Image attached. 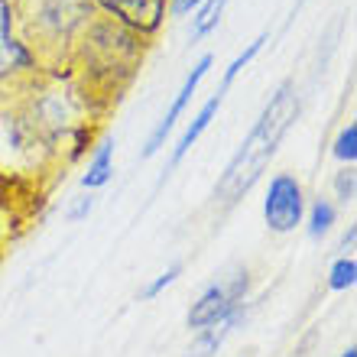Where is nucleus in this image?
<instances>
[{
	"label": "nucleus",
	"instance_id": "2",
	"mask_svg": "<svg viewBox=\"0 0 357 357\" xmlns=\"http://www.w3.org/2000/svg\"><path fill=\"white\" fill-rule=\"evenodd\" d=\"M247 292V273H237L231 282H221V286H211V289L202 292V299L192 305L188 312V325L195 331H205L211 325H221L237 312L241 299Z\"/></svg>",
	"mask_w": 357,
	"mask_h": 357
},
{
	"label": "nucleus",
	"instance_id": "5",
	"mask_svg": "<svg viewBox=\"0 0 357 357\" xmlns=\"http://www.w3.org/2000/svg\"><path fill=\"white\" fill-rule=\"evenodd\" d=\"M211 68V56H205L202 62H198L195 68H192V75L185 78V85H182V91H178V98L172 101V107L166 111V117H162L160 123H156V130H153V137H150V143H146V150H143V156H153V153L162 146V140H166V133L172 130V123L178 121V114L185 111V104H188V98L195 94V88H198V82L205 78V72Z\"/></svg>",
	"mask_w": 357,
	"mask_h": 357
},
{
	"label": "nucleus",
	"instance_id": "15",
	"mask_svg": "<svg viewBox=\"0 0 357 357\" xmlns=\"http://www.w3.org/2000/svg\"><path fill=\"white\" fill-rule=\"evenodd\" d=\"M335 185H338V198L344 202V205H348L351 198H354V172L344 169V172L338 176V182H335Z\"/></svg>",
	"mask_w": 357,
	"mask_h": 357
},
{
	"label": "nucleus",
	"instance_id": "11",
	"mask_svg": "<svg viewBox=\"0 0 357 357\" xmlns=\"http://www.w3.org/2000/svg\"><path fill=\"white\" fill-rule=\"evenodd\" d=\"M331 225H335V208H331L325 198H319V202L312 205V211H309V234L312 237L328 234Z\"/></svg>",
	"mask_w": 357,
	"mask_h": 357
},
{
	"label": "nucleus",
	"instance_id": "8",
	"mask_svg": "<svg viewBox=\"0 0 357 357\" xmlns=\"http://www.w3.org/2000/svg\"><path fill=\"white\" fill-rule=\"evenodd\" d=\"M111 156H114V146L111 143H104L101 150L94 153V160H91V166H88V172L82 176V185L85 188H101V185H107V178H111Z\"/></svg>",
	"mask_w": 357,
	"mask_h": 357
},
{
	"label": "nucleus",
	"instance_id": "17",
	"mask_svg": "<svg viewBox=\"0 0 357 357\" xmlns=\"http://www.w3.org/2000/svg\"><path fill=\"white\" fill-rule=\"evenodd\" d=\"M198 3H202V0H172V13L182 17V13H188V10L198 7Z\"/></svg>",
	"mask_w": 357,
	"mask_h": 357
},
{
	"label": "nucleus",
	"instance_id": "1",
	"mask_svg": "<svg viewBox=\"0 0 357 357\" xmlns=\"http://www.w3.org/2000/svg\"><path fill=\"white\" fill-rule=\"evenodd\" d=\"M296 114H299V101L292 94V85H282L273 94V101L264 107L260 121L254 123V130L247 133V140L241 143L237 156L231 160L227 172L218 182V198L221 202H237L244 192H250V185L264 176L266 162L273 160V153L286 137L289 123L296 121Z\"/></svg>",
	"mask_w": 357,
	"mask_h": 357
},
{
	"label": "nucleus",
	"instance_id": "6",
	"mask_svg": "<svg viewBox=\"0 0 357 357\" xmlns=\"http://www.w3.org/2000/svg\"><path fill=\"white\" fill-rule=\"evenodd\" d=\"M29 62L26 49L13 39V13H10V3L0 0V78L10 75L13 68H23Z\"/></svg>",
	"mask_w": 357,
	"mask_h": 357
},
{
	"label": "nucleus",
	"instance_id": "18",
	"mask_svg": "<svg viewBox=\"0 0 357 357\" xmlns=\"http://www.w3.org/2000/svg\"><path fill=\"white\" fill-rule=\"evenodd\" d=\"M341 357H357V348H348V351H344V354H341Z\"/></svg>",
	"mask_w": 357,
	"mask_h": 357
},
{
	"label": "nucleus",
	"instance_id": "10",
	"mask_svg": "<svg viewBox=\"0 0 357 357\" xmlns=\"http://www.w3.org/2000/svg\"><path fill=\"white\" fill-rule=\"evenodd\" d=\"M225 3H227V0H208L205 7H202V13L195 17V23H192V39L208 36V33L218 26V20H221V10H225Z\"/></svg>",
	"mask_w": 357,
	"mask_h": 357
},
{
	"label": "nucleus",
	"instance_id": "7",
	"mask_svg": "<svg viewBox=\"0 0 357 357\" xmlns=\"http://www.w3.org/2000/svg\"><path fill=\"white\" fill-rule=\"evenodd\" d=\"M221 98H225V91H218L215 98H211V101H208L205 107L198 111V117H195V121L188 123V130L182 133V140H178L176 153H172V162H182V156H185V153L192 150V143H195L198 137H202V133L208 130V123H211V117H215V111H218V107H221Z\"/></svg>",
	"mask_w": 357,
	"mask_h": 357
},
{
	"label": "nucleus",
	"instance_id": "12",
	"mask_svg": "<svg viewBox=\"0 0 357 357\" xmlns=\"http://www.w3.org/2000/svg\"><path fill=\"white\" fill-rule=\"evenodd\" d=\"M264 43H266V36H257L254 43H250V46H247L244 52H241V56H237L234 62H231V68L225 72V88L231 85V82H234V78L241 75V72H244V66H250V62H254V56L260 52V49H264ZM225 88H221V91H225Z\"/></svg>",
	"mask_w": 357,
	"mask_h": 357
},
{
	"label": "nucleus",
	"instance_id": "4",
	"mask_svg": "<svg viewBox=\"0 0 357 357\" xmlns=\"http://www.w3.org/2000/svg\"><path fill=\"white\" fill-rule=\"evenodd\" d=\"M98 3L140 33H150L160 26L162 7H166V0H98Z\"/></svg>",
	"mask_w": 357,
	"mask_h": 357
},
{
	"label": "nucleus",
	"instance_id": "9",
	"mask_svg": "<svg viewBox=\"0 0 357 357\" xmlns=\"http://www.w3.org/2000/svg\"><path fill=\"white\" fill-rule=\"evenodd\" d=\"M354 280H357V260L354 257H341V260H335V266H331V273H328V286L335 292H344V289H351L354 286Z\"/></svg>",
	"mask_w": 357,
	"mask_h": 357
},
{
	"label": "nucleus",
	"instance_id": "16",
	"mask_svg": "<svg viewBox=\"0 0 357 357\" xmlns=\"http://www.w3.org/2000/svg\"><path fill=\"white\" fill-rule=\"evenodd\" d=\"M91 205H94V198H91V195L82 198V202H78V205L72 208V215H68V218H72V221H78V218H85L88 211H91Z\"/></svg>",
	"mask_w": 357,
	"mask_h": 357
},
{
	"label": "nucleus",
	"instance_id": "3",
	"mask_svg": "<svg viewBox=\"0 0 357 357\" xmlns=\"http://www.w3.org/2000/svg\"><path fill=\"white\" fill-rule=\"evenodd\" d=\"M302 211H305V202H302L299 178L289 176V172L273 176L270 192H266V202H264V218L270 225V231H276V234L296 231V225L302 221Z\"/></svg>",
	"mask_w": 357,
	"mask_h": 357
},
{
	"label": "nucleus",
	"instance_id": "14",
	"mask_svg": "<svg viewBox=\"0 0 357 357\" xmlns=\"http://www.w3.org/2000/svg\"><path fill=\"white\" fill-rule=\"evenodd\" d=\"M178 273H182V264H172L169 270L166 273H160V276H156V280L150 282V286H146V289L140 292V299H156V296H160L162 289H166V286H172V282H176V276Z\"/></svg>",
	"mask_w": 357,
	"mask_h": 357
},
{
	"label": "nucleus",
	"instance_id": "13",
	"mask_svg": "<svg viewBox=\"0 0 357 357\" xmlns=\"http://www.w3.org/2000/svg\"><path fill=\"white\" fill-rule=\"evenodd\" d=\"M335 156L344 162H354V156H357V127L354 123H348V127L341 130L338 143H335Z\"/></svg>",
	"mask_w": 357,
	"mask_h": 357
}]
</instances>
